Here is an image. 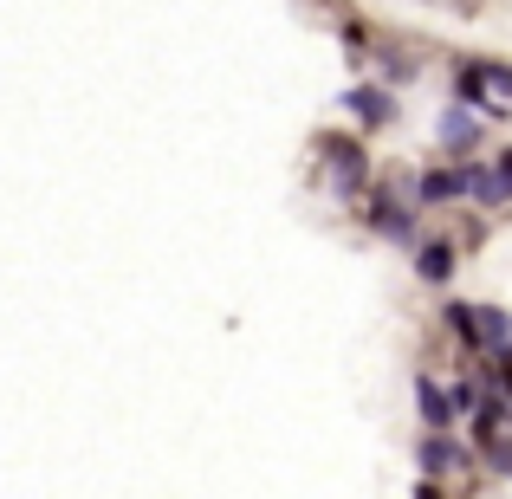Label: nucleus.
<instances>
[{
	"label": "nucleus",
	"mask_w": 512,
	"mask_h": 499,
	"mask_svg": "<svg viewBox=\"0 0 512 499\" xmlns=\"http://www.w3.org/2000/svg\"><path fill=\"white\" fill-rule=\"evenodd\" d=\"M448 325L467 337V350H500V344H512V318L500 312V305H448Z\"/></svg>",
	"instance_id": "1"
},
{
	"label": "nucleus",
	"mask_w": 512,
	"mask_h": 499,
	"mask_svg": "<svg viewBox=\"0 0 512 499\" xmlns=\"http://www.w3.org/2000/svg\"><path fill=\"white\" fill-rule=\"evenodd\" d=\"M318 156L331 163V175H338V195L344 201H357L363 195V143H350V137H318Z\"/></svg>",
	"instance_id": "2"
},
{
	"label": "nucleus",
	"mask_w": 512,
	"mask_h": 499,
	"mask_svg": "<svg viewBox=\"0 0 512 499\" xmlns=\"http://www.w3.org/2000/svg\"><path fill=\"white\" fill-rule=\"evenodd\" d=\"M363 214H370V227H383L389 240H409V247H415V214L402 208V201L389 195V188H370V201H363Z\"/></svg>",
	"instance_id": "3"
},
{
	"label": "nucleus",
	"mask_w": 512,
	"mask_h": 499,
	"mask_svg": "<svg viewBox=\"0 0 512 499\" xmlns=\"http://www.w3.org/2000/svg\"><path fill=\"white\" fill-rule=\"evenodd\" d=\"M344 111L357 117L363 130H383L389 117H396V98H389L383 85H357V91H344Z\"/></svg>",
	"instance_id": "4"
},
{
	"label": "nucleus",
	"mask_w": 512,
	"mask_h": 499,
	"mask_svg": "<svg viewBox=\"0 0 512 499\" xmlns=\"http://www.w3.org/2000/svg\"><path fill=\"white\" fill-rule=\"evenodd\" d=\"M461 195H467V169H428V175H415V201H428V208L461 201Z\"/></svg>",
	"instance_id": "5"
},
{
	"label": "nucleus",
	"mask_w": 512,
	"mask_h": 499,
	"mask_svg": "<svg viewBox=\"0 0 512 499\" xmlns=\"http://www.w3.org/2000/svg\"><path fill=\"white\" fill-rule=\"evenodd\" d=\"M415 273L428 286H448L454 279V240H415Z\"/></svg>",
	"instance_id": "6"
},
{
	"label": "nucleus",
	"mask_w": 512,
	"mask_h": 499,
	"mask_svg": "<svg viewBox=\"0 0 512 499\" xmlns=\"http://www.w3.org/2000/svg\"><path fill=\"white\" fill-rule=\"evenodd\" d=\"M415 461H422V474H448V467H467V448L448 441V428H435V435L415 448Z\"/></svg>",
	"instance_id": "7"
},
{
	"label": "nucleus",
	"mask_w": 512,
	"mask_h": 499,
	"mask_svg": "<svg viewBox=\"0 0 512 499\" xmlns=\"http://www.w3.org/2000/svg\"><path fill=\"white\" fill-rule=\"evenodd\" d=\"M415 402H422V422L428 428H448L454 415H461V409H454V396L435 383V376H415Z\"/></svg>",
	"instance_id": "8"
},
{
	"label": "nucleus",
	"mask_w": 512,
	"mask_h": 499,
	"mask_svg": "<svg viewBox=\"0 0 512 499\" xmlns=\"http://www.w3.org/2000/svg\"><path fill=\"white\" fill-rule=\"evenodd\" d=\"M467 195L480 201V208H500V201H512V182L500 169H480V163H467Z\"/></svg>",
	"instance_id": "9"
},
{
	"label": "nucleus",
	"mask_w": 512,
	"mask_h": 499,
	"mask_svg": "<svg viewBox=\"0 0 512 499\" xmlns=\"http://www.w3.org/2000/svg\"><path fill=\"white\" fill-rule=\"evenodd\" d=\"M474 137H480V117H467V111H448V117H441V143H454V150H467Z\"/></svg>",
	"instance_id": "10"
},
{
	"label": "nucleus",
	"mask_w": 512,
	"mask_h": 499,
	"mask_svg": "<svg viewBox=\"0 0 512 499\" xmlns=\"http://www.w3.org/2000/svg\"><path fill=\"white\" fill-rule=\"evenodd\" d=\"M474 72H480V85H493L500 98L512 104V65H493V59H474Z\"/></svg>",
	"instance_id": "11"
},
{
	"label": "nucleus",
	"mask_w": 512,
	"mask_h": 499,
	"mask_svg": "<svg viewBox=\"0 0 512 499\" xmlns=\"http://www.w3.org/2000/svg\"><path fill=\"white\" fill-rule=\"evenodd\" d=\"M487 461L500 467V474H512V441H487Z\"/></svg>",
	"instance_id": "12"
},
{
	"label": "nucleus",
	"mask_w": 512,
	"mask_h": 499,
	"mask_svg": "<svg viewBox=\"0 0 512 499\" xmlns=\"http://www.w3.org/2000/svg\"><path fill=\"white\" fill-rule=\"evenodd\" d=\"M448 396H454V409H474V402H480V389H474V383H454Z\"/></svg>",
	"instance_id": "13"
},
{
	"label": "nucleus",
	"mask_w": 512,
	"mask_h": 499,
	"mask_svg": "<svg viewBox=\"0 0 512 499\" xmlns=\"http://www.w3.org/2000/svg\"><path fill=\"white\" fill-rule=\"evenodd\" d=\"M500 175H506V182H512V150H506V156H500Z\"/></svg>",
	"instance_id": "14"
}]
</instances>
